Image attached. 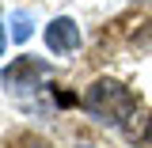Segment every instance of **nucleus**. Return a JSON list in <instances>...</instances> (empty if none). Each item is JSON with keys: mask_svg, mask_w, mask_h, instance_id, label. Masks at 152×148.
<instances>
[{"mask_svg": "<svg viewBox=\"0 0 152 148\" xmlns=\"http://www.w3.org/2000/svg\"><path fill=\"white\" fill-rule=\"evenodd\" d=\"M80 106L91 114L95 122H103V125H122L137 110V95L126 84H118V80H95L91 87L84 91Z\"/></svg>", "mask_w": 152, "mask_h": 148, "instance_id": "f257e3e1", "label": "nucleus"}, {"mask_svg": "<svg viewBox=\"0 0 152 148\" xmlns=\"http://www.w3.org/2000/svg\"><path fill=\"white\" fill-rule=\"evenodd\" d=\"M80 148H91V144H80Z\"/></svg>", "mask_w": 152, "mask_h": 148, "instance_id": "0eeeda50", "label": "nucleus"}, {"mask_svg": "<svg viewBox=\"0 0 152 148\" xmlns=\"http://www.w3.org/2000/svg\"><path fill=\"white\" fill-rule=\"evenodd\" d=\"M4 46H8V31H4V23H0V57H4Z\"/></svg>", "mask_w": 152, "mask_h": 148, "instance_id": "39448f33", "label": "nucleus"}, {"mask_svg": "<svg viewBox=\"0 0 152 148\" xmlns=\"http://www.w3.org/2000/svg\"><path fill=\"white\" fill-rule=\"evenodd\" d=\"M46 76H50V65L42 57H15V65L4 69V87L12 95H27V91H38Z\"/></svg>", "mask_w": 152, "mask_h": 148, "instance_id": "f03ea898", "label": "nucleus"}, {"mask_svg": "<svg viewBox=\"0 0 152 148\" xmlns=\"http://www.w3.org/2000/svg\"><path fill=\"white\" fill-rule=\"evenodd\" d=\"M8 27H12V38H15V46H23L27 38L34 34V19H31V12H15Z\"/></svg>", "mask_w": 152, "mask_h": 148, "instance_id": "20e7f679", "label": "nucleus"}, {"mask_svg": "<svg viewBox=\"0 0 152 148\" xmlns=\"http://www.w3.org/2000/svg\"><path fill=\"white\" fill-rule=\"evenodd\" d=\"M76 46H80V27H76V19L69 15H57L46 23V50L57 57L65 53H76Z\"/></svg>", "mask_w": 152, "mask_h": 148, "instance_id": "7ed1b4c3", "label": "nucleus"}, {"mask_svg": "<svg viewBox=\"0 0 152 148\" xmlns=\"http://www.w3.org/2000/svg\"><path fill=\"white\" fill-rule=\"evenodd\" d=\"M148 141H152V122H148Z\"/></svg>", "mask_w": 152, "mask_h": 148, "instance_id": "423d86ee", "label": "nucleus"}]
</instances>
